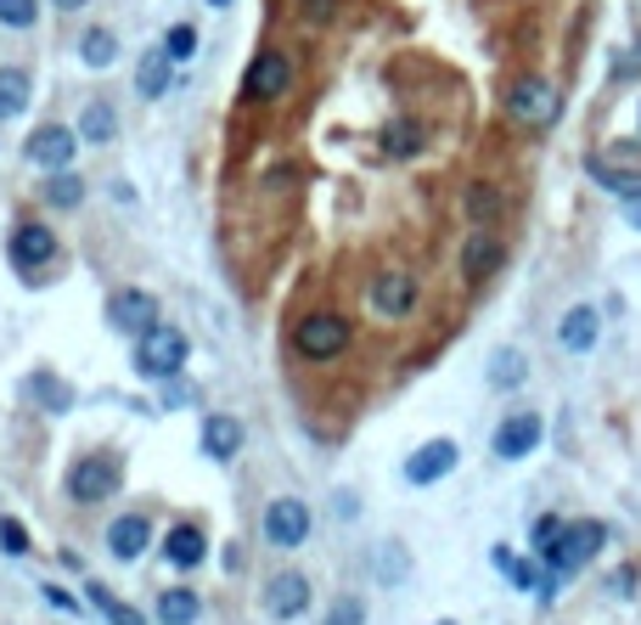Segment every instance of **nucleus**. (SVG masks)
<instances>
[{
	"label": "nucleus",
	"instance_id": "1",
	"mask_svg": "<svg viewBox=\"0 0 641 625\" xmlns=\"http://www.w3.org/2000/svg\"><path fill=\"white\" fill-rule=\"evenodd\" d=\"M603 541H608V530H603L597 518H574V524H563V536L540 552V558H546L552 574H574V569H585L590 558L603 552Z\"/></svg>",
	"mask_w": 641,
	"mask_h": 625
},
{
	"label": "nucleus",
	"instance_id": "2",
	"mask_svg": "<svg viewBox=\"0 0 641 625\" xmlns=\"http://www.w3.org/2000/svg\"><path fill=\"white\" fill-rule=\"evenodd\" d=\"M135 366H141V377H153V383L175 377V372L186 366V332H180V327H164V321H158L153 332H141Z\"/></svg>",
	"mask_w": 641,
	"mask_h": 625
},
{
	"label": "nucleus",
	"instance_id": "3",
	"mask_svg": "<svg viewBox=\"0 0 641 625\" xmlns=\"http://www.w3.org/2000/svg\"><path fill=\"white\" fill-rule=\"evenodd\" d=\"M299 355L305 361H332V355H343L350 350V321L343 316H332V310H321V316H305L299 321Z\"/></svg>",
	"mask_w": 641,
	"mask_h": 625
},
{
	"label": "nucleus",
	"instance_id": "4",
	"mask_svg": "<svg viewBox=\"0 0 641 625\" xmlns=\"http://www.w3.org/2000/svg\"><path fill=\"white\" fill-rule=\"evenodd\" d=\"M119 479H124V468L113 457H79L68 468V496L74 502H102V496L119 491Z\"/></svg>",
	"mask_w": 641,
	"mask_h": 625
},
{
	"label": "nucleus",
	"instance_id": "5",
	"mask_svg": "<svg viewBox=\"0 0 641 625\" xmlns=\"http://www.w3.org/2000/svg\"><path fill=\"white\" fill-rule=\"evenodd\" d=\"M265 541H276V547H305L310 541V507L299 496H276L265 507Z\"/></svg>",
	"mask_w": 641,
	"mask_h": 625
},
{
	"label": "nucleus",
	"instance_id": "6",
	"mask_svg": "<svg viewBox=\"0 0 641 625\" xmlns=\"http://www.w3.org/2000/svg\"><path fill=\"white\" fill-rule=\"evenodd\" d=\"M74 153H79V135L68 130V124H40L34 135H29V164L34 169H68L74 164Z\"/></svg>",
	"mask_w": 641,
	"mask_h": 625
},
{
	"label": "nucleus",
	"instance_id": "7",
	"mask_svg": "<svg viewBox=\"0 0 641 625\" xmlns=\"http://www.w3.org/2000/svg\"><path fill=\"white\" fill-rule=\"evenodd\" d=\"M310 608V581L299 569H281V574H270L265 581V614L270 619H299Z\"/></svg>",
	"mask_w": 641,
	"mask_h": 625
},
{
	"label": "nucleus",
	"instance_id": "8",
	"mask_svg": "<svg viewBox=\"0 0 641 625\" xmlns=\"http://www.w3.org/2000/svg\"><path fill=\"white\" fill-rule=\"evenodd\" d=\"M540 435H546V423H540L534 412H512V417L496 428V440H489V446H496L501 462H523V457L540 446Z\"/></svg>",
	"mask_w": 641,
	"mask_h": 625
},
{
	"label": "nucleus",
	"instance_id": "9",
	"mask_svg": "<svg viewBox=\"0 0 641 625\" xmlns=\"http://www.w3.org/2000/svg\"><path fill=\"white\" fill-rule=\"evenodd\" d=\"M507 108H512V119H523V124H552V119H557V90H552L546 79H518L512 96H507Z\"/></svg>",
	"mask_w": 641,
	"mask_h": 625
},
{
	"label": "nucleus",
	"instance_id": "10",
	"mask_svg": "<svg viewBox=\"0 0 641 625\" xmlns=\"http://www.w3.org/2000/svg\"><path fill=\"white\" fill-rule=\"evenodd\" d=\"M456 440H428V446H417L411 451V462H406V479L411 485H433V479H445L451 468H456Z\"/></svg>",
	"mask_w": 641,
	"mask_h": 625
},
{
	"label": "nucleus",
	"instance_id": "11",
	"mask_svg": "<svg viewBox=\"0 0 641 625\" xmlns=\"http://www.w3.org/2000/svg\"><path fill=\"white\" fill-rule=\"evenodd\" d=\"M108 316H113L119 332H135V339H141V332L158 327V299L141 294V287H130V294H119V299L108 305Z\"/></svg>",
	"mask_w": 641,
	"mask_h": 625
},
{
	"label": "nucleus",
	"instance_id": "12",
	"mask_svg": "<svg viewBox=\"0 0 641 625\" xmlns=\"http://www.w3.org/2000/svg\"><path fill=\"white\" fill-rule=\"evenodd\" d=\"M57 260V237L45 231V226H18L12 231V265L18 271H40V265H52Z\"/></svg>",
	"mask_w": 641,
	"mask_h": 625
},
{
	"label": "nucleus",
	"instance_id": "13",
	"mask_svg": "<svg viewBox=\"0 0 641 625\" xmlns=\"http://www.w3.org/2000/svg\"><path fill=\"white\" fill-rule=\"evenodd\" d=\"M146 541H153V524H146L141 513H124V518L108 524V552H113L119 563H135V558L146 552Z\"/></svg>",
	"mask_w": 641,
	"mask_h": 625
},
{
	"label": "nucleus",
	"instance_id": "14",
	"mask_svg": "<svg viewBox=\"0 0 641 625\" xmlns=\"http://www.w3.org/2000/svg\"><path fill=\"white\" fill-rule=\"evenodd\" d=\"M372 305H377L383 316H406V310L417 305V282H411L406 271H383V276L372 282Z\"/></svg>",
	"mask_w": 641,
	"mask_h": 625
},
{
	"label": "nucleus",
	"instance_id": "15",
	"mask_svg": "<svg viewBox=\"0 0 641 625\" xmlns=\"http://www.w3.org/2000/svg\"><path fill=\"white\" fill-rule=\"evenodd\" d=\"M292 79V63L281 52H259V63L248 68V96H259V102H270V96H281Z\"/></svg>",
	"mask_w": 641,
	"mask_h": 625
},
{
	"label": "nucleus",
	"instance_id": "16",
	"mask_svg": "<svg viewBox=\"0 0 641 625\" xmlns=\"http://www.w3.org/2000/svg\"><path fill=\"white\" fill-rule=\"evenodd\" d=\"M597 332H603L597 310H590V305H574V310L563 316V327H557V344L574 350V355H585V350H597Z\"/></svg>",
	"mask_w": 641,
	"mask_h": 625
},
{
	"label": "nucleus",
	"instance_id": "17",
	"mask_svg": "<svg viewBox=\"0 0 641 625\" xmlns=\"http://www.w3.org/2000/svg\"><path fill=\"white\" fill-rule=\"evenodd\" d=\"M496 265H501V237L473 231V237H467V249H462V276H467V282H484Z\"/></svg>",
	"mask_w": 641,
	"mask_h": 625
},
{
	"label": "nucleus",
	"instance_id": "18",
	"mask_svg": "<svg viewBox=\"0 0 641 625\" xmlns=\"http://www.w3.org/2000/svg\"><path fill=\"white\" fill-rule=\"evenodd\" d=\"M203 552H209V541H203V530H197V524H175V530L164 536V558H169L175 569H197V563H203Z\"/></svg>",
	"mask_w": 641,
	"mask_h": 625
},
{
	"label": "nucleus",
	"instance_id": "19",
	"mask_svg": "<svg viewBox=\"0 0 641 625\" xmlns=\"http://www.w3.org/2000/svg\"><path fill=\"white\" fill-rule=\"evenodd\" d=\"M203 451H209L214 462H231V457L242 451V423H236V417H209V423H203Z\"/></svg>",
	"mask_w": 641,
	"mask_h": 625
},
{
	"label": "nucleus",
	"instance_id": "20",
	"mask_svg": "<svg viewBox=\"0 0 641 625\" xmlns=\"http://www.w3.org/2000/svg\"><path fill=\"white\" fill-rule=\"evenodd\" d=\"M422 141H428V130H422L417 119H394V124L383 130V147H388L394 158H417Z\"/></svg>",
	"mask_w": 641,
	"mask_h": 625
},
{
	"label": "nucleus",
	"instance_id": "21",
	"mask_svg": "<svg viewBox=\"0 0 641 625\" xmlns=\"http://www.w3.org/2000/svg\"><path fill=\"white\" fill-rule=\"evenodd\" d=\"M169 68H175V57L164 52V45H158V52H146L141 57V74H135V90L141 96H164L169 90Z\"/></svg>",
	"mask_w": 641,
	"mask_h": 625
},
{
	"label": "nucleus",
	"instance_id": "22",
	"mask_svg": "<svg viewBox=\"0 0 641 625\" xmlns=\"http://www.w3.org/2000/svg\"><path fill=\"white\" fill-rule=\"evenodd\" d=\"M197 614H203V603H197V592H186V586L158 597V625H197Z\"/></svg>",
	"mask_w": 641,
	"mask_h": 625
},
{
	"label": "nucleus",
	"instance_id": "23",
	"mask_svg": "<svg viewBox=\"0 0 641 625\" xmlns=\"http://www.w3.org/2000/svg\"><path fill=\"white\" fill-rule=\"evenodd\" d=\"M523 372H529L523 350H496V355H489V383H496V390H518Z\"/></svg>",
	"mask_w": 641,
	"mask_h": 625
},
{
	"label": "nucleus",
	"instance_id": "24",
	"mask_svg": "<svg viewBox=\"0 0 641 625\" xmlns=\"http://www.w3.org/2000/svg\"><path fill=\"white\" fill-rule=\"evenodd\" d=\"M85 597H90L96 608L108 614V625H146V619H141V614H135L130 603H119V597H113V592H108L102 581H90V586H85Z\"/></svg>",
	"mask_w": 641,
	"mask_h": 625
},
{
	"label": "nucleus",
	"instance_id": "25",
	"mask_svg": "<svg viewBox=\"0 0 641 625\" xmlns=\"http://www.w3.org/2000/svg\"><path fill=\"white\" fill-rule=\"evenodd\" d=\"M29 102V74L18 68H0V119H18Z\"/></svg>",
	"mask_w": 641,
	"mask_h": 625
},
{
	"label": "nucleus",
	"instance_id": "26",
	"mask_svg": "<svg viewBox=\"0 0 641 625\" xmlns=\"http://www.w3.org/2000/svg\"><path fill=\"white\" fill-rule=\"evenodd\" d=\"M590 175H597L614 198H641V175L636 169H614V164H603V158H590Z\"/></svg>",
	"mask_w": 641,
	"mask_h": 625
},
{
	"label": "nucleus",
	"instance_id": "27",
	"mask_svg": "<svg viewBox=\"0 0 641 625\" xmlns=\"http://www.w3.org/2000/svg\"><path fill=\"white\" fill-rule=\"evenodd\" d=\"M113 130H119V119H113L108 102H90L79 113V141H113Z\"/></svg>",
	"mask_w": 641,
	"mask_h": 625
},
{
	"label": "nucleus",
	"instance_id": "28",
	"mask_svg": "<svg viewBox=\"0 0 641 625\" xmlns=\"http://www.w3.org/2000/svg\"><path fill=\"white\" fill-rule=\"evenodd\" d=\"M79 198H85V180L68 175V169H57L52 186H45V204H52V209H79Z\"/></svg>",
	"mask_w": 641,
	"mask_h": 625
},
{
	"label": "nucleus",
	"instance_id": "29",
	"mask_svg": "<svg viewBox=\"0 0 641 625\" xmlns=\"http://www.w3.org/2000/svg\"><path fill=\"white\" fill-rule=\"evenodd\" d=\"M79 57H85L90 68H108V63L119 57V40H113L108 29H90V34H85V45H79Z\"/></svg>",
	"mask_w": 641,
	"mask_h": 625
},
{
	"label": "nucleus",
	"instance_id": "30",
	"mask_svg": "<svg viewBox=\"0 0 641 625\" xmlns=\"http://www.w3.org/2000/svg\"><path fill=\"white\" fill-rule=\"evenodd\" d=\"M467 215H473L478 226L501 220V191H496V186H467Z\"/></svg>",
	"mask_w": 641,
	"mask_h": 625
},
{
	"label": "nucleus",
	"instance_id": "31",
	"mask_svg": "<svg viewBox=\"0 0 641 625\" xmlns=\"http://www.w3.org/2000/svg\"><path fill=\"white\" fill-rule=\"evenodd\" d=\"M29 390H34L45 406H52V412H68V401H74V395L63 390V383H57L52 372H34V383H29Z\"/></svg>",
	"mask_w": 641,
	"mask_h": 625
},
{
	"label": "nucleus",
	"instance_id": "32",
	"mask_svg": "<svg viewBox=\"0 0 641 625\" xmlns=\"http://www.w3.org/2000/svg\"><path fill=\"white\" fill-rule=\"evenodd\" d=\"M34 0H0V23L7 29H34Z\"/></svg>",
	"mask_w": 641,
	"mask_h": 625
},
{
	"label": "nucleus",
	"instance_id": "33",
	"mask_svg": "<svg viewBox=\"0 0 641 625\" xmlns=\"http://www.w3.org/2000/svg\"><path fill=\"white\" fill-rule=\"evenodd\" d=\"M164 52H169L175 63H186V57L197 52V29H186V23H175V29H169V40H164Z\"/></svg>",
	"mask_w": 641,
	"mask_h": 625
},
{
	"label": "nucleus",
	"instance_id": "34",
	"mask_svg": "<svg viewBox=\"0 0 641 625\" xmlns=\"http://www.w3.org/2000/svg\"><path fill=\"white\" fill-rule=\"evenodd\" d=\"M0 547H7L12 558L29 552V536H23V524H18V518H0Z\"/></svg>",
	"mask_w": 641,
	"mask_h": 625
},
{
	"label": "nucleus",
	"instance_id": "35",
	"mask_svg": "<svg viewBox=\"0 0 641 625\" xmlns=\"http://www.w3.org/2000/svg\"><path fill=\"white\" fill-rule=\"evenodd\" d=\"M557 536H563V518H552V513H546V518H534V552H546Z\"/></svg>",
	"mask_w": 641,
	"mask_h": 625
},
{
	"label": "nucleus",
	"instance_id": "36",
	"mask_svg": "<svg viewBox=\"0 0 641 625\" xmlns=\"http://www.w3.org/2000/svg\"><path fill=\"white\" fill-rule=\"evenodd\" d=\"M158 401H164V406H191V383L164 377V383H158Z\"/></svg>",
	"mask_w": 641,
	"mask_h": 625
},
{
	"label": "nucleus",
	"instance_id": "37",
	"mask_svg": "<svg viewBox=\"0 0 641 625\" xmlns=\"http://www.w3.org/2000/svg\"><path fill=\"white\" fill-rule=\"evenodd\" d=\"M45 597H52V608H63V614H79V597H68L63 586H45Z\"/></svg>",
	"mask_w": 641,
	"mask_h": 625
},
{
	"label": "nucleus",
	"instance_id": "38",
	"mask_svg": "<svg viewBox=\"0 0 641 625\" xmlns=\"http://www.w3.org/2000/svg\"><path fill=\"white\" fill-rule=\"evenodd\" d=\"M305 12H310L316 23H327V18L338 12V0H305Z\"/></svg>",
	"mask_w": 641,
	"mask_h": 625
},
{
	"label": "nucleus",
	"instance_id": "39",
	"mask_svg": "<svg viewBox=\"0 0 641 625\" xmlns=\"http://www.w3.org/2000/svg\"><path fill=\"white\" fill-rule=\"evenodd\" d=\"M57 7H63V12H79V7H85V0H57Z\"/></svg>",
	"mask_w": 641,
	"mask_h": 625
},
{
	"label": "nucleus",
	"instance_id": "40",
	"mask_svg": "<svg viewBox=\"0 0 641 625\" xmlns=\"http://www.w3.org/2000/svg\"><path fill=\"white\" fill-rule=\"evenodd\" d=\"M214 7H231V0H214Z\"/></svg>",
	"mask_w": 641,
	"mask_h": 625
},
{
	"label": "nucleus",
	"instance_id": "41",
	"mask_svg": "<svg viewBox=\"0 0 641 625\" xmlns=\"http://www.w3.org/2000/svg\"><path fill=\"white\" fill-rule=\"evenodd\" d=\"M439 625H456V619H439Z\"/></svg>",
	"mask_w": 641,
	"mask_h": 625
},
{
	"label": "nucleus",
	"instance_id": "42",
	"mask_svg": "<svg viewBox=\"0 0 641 625\" xmlns=\"http://www.w3.org/2000/svg\"><path fill=\"white\" fill-rule=\"evenodd\" d=\"M332 625H338V619H332Z\"/></svg>",
	"mask_w": 641,
	"mask_h": 625
}]
</instances>
